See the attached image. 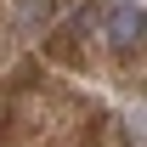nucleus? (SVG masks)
<instances>
[{
	"label": "nucleus",
	"mask_w": 147,
	"mask_h": 147,
	"mask_svg": "<svg viewBox=\"0 0 147 147\" xmlns=\"http://www.w3.org/2000/svg\"><path fill=\"white\" fill-rule=\"evenodd\" d=\"M142 0H119V6H113L108 11V45L113 51H136V45H142Z\"/></svg>",
	"instance_id": "1"
}]
</instances>
